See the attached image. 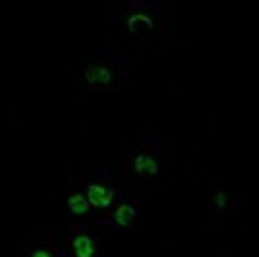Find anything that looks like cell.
I'll return each instance as SVG.
<instances>
[{
  "mask_svg": "<svg viewBox=\"0 0 259 257\" xmlns=\"http://www.w3.org/2000/svg\"><path fill=\"white\" fill-rule=\"evenodd\" d=\"M86 201H89V206L94 209H110L115 204V191L110 186H102V183H89L84 191Z\"/></svg>",
  "mask_w": 259,
  "mask_h": 257,
  "instance_id": "1",
  "label": "cell"
},
{
  "mask_svg": "<svg viewBox=\"0 0 259 257\" xmlns=\"http://www.w3.org/2000/svg\"><path fill=\"white\" fill-rule=\"evenodd\" d=\"M84 79L89 87H107V84L112 82V72L107 67H102V64H89L84 72Z\"/></svg>",
  "mask_w": 259,
  "mask_h": 257,
  "instance_id": "2",
  "label": "cell"
},
{
  "mask_svg": "<svg viewBox=\"0 0 259 257\" xmlns=\"http://www.w3.org/2000/svg\"><path fill=\"white\" fill-rule=\"evenodd\" d=\"M71 252H74V257H94L97 255V242L89 237V234H76L71 240Z\"/></svg>",
  "mask_w": 259,
  "mask_h": 257,
  "instance_id": "3",
  "label": "cell"
},
{
  "mask_svg": "<svg viewBox=\"0 0 259 257\" xmlns=\"http://www.w3.org/2000/svg\"><path fill=\"white\" fill-rule=\"evenodd\" d=\"M135 217H137V209H135L132 204H120V206L115 209V214H112V219H115V224H117V227H122V229H127V227H132V222H135Z\"/></svg>",
  "mask_w": 259,
  "mask_h": 257,
  "instance_id": "4",
  "label": "cell"
},
{
  "mask_svg": "<svg viewBox=\"0 0 259 257\" xmlns=\"http://www.w3.org/2000/svg\"><path fill=\"white\" fill-rule=\"evenodd\" d=\"M132 168L137 171V173L155 176V173H158V161H155L153 156H145V153H140V156H135V161H132Z\"/></svg>",
  "mask_w": 259,
  "mask_h": 257,
  "instance_id": "5",
  "label": "cell"
},
{
  "mask_svg": "<svg viewBox=\"0 0 259 257\" xmlns=\"http://www.w3.org/2000/svg\"><path fill=\"white\" fill-rule=\"evenodd\" d=\"M153 28V18L145 15V13H132L127 18V31L130 33H137V31H150Z\"/></svg>",
  "mask_w": 259,
  "mask_h": 257,
  "instance_id": "6",
  "label": "cell"
},
{
  "mask_svg": "<svg viewBox=\"0 0 259 257\" xmlns=\"http://www.w3.org/2000/svg\"><path fill=\"white\" fill-rule=\"evenodd\" d=\"M66 206H69V211H71V214H76V217H84V214L92 209V206H89V201H86V196H84V194H79V191L66 199Z\"/></svg>",
  "mask_w": 259,
  "mask_h": 257,
  "instance_id": "7",
  "label": "cell"
},
{
  "mask_svg": "<svg viewBox=\"0 0 259 257\" xmlns=\"http://www.w3.org/2000/svg\"><path fill=\"white\" fill-rule=\"evenodd\" d=\"M213 204L219 209H226V194H224V191H216V194H213Z\"/></svg>",
  "mask_w": 259,
  "mask_h": 257,
  "instance_id": "8",
  "label": "cell"
},
{
  "mask_svg": "<svg viewBox=\"0 0 259 257\" xmlns=\"http://www.w3.org/2000/svg\"><path fill=\"white\" fill-rule=\"evenodd\" d=\"M31 257H54V252H49V250H33Z\"/></svg>",
  "mask_w": 259,
  "mask_h": 257,
  "instance_id": "9",
  "label": "cell"
}]
</instances>
